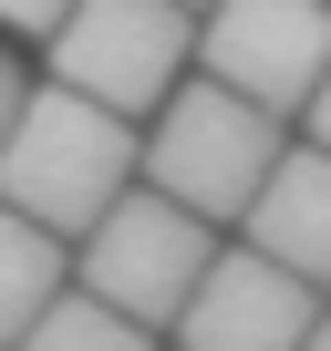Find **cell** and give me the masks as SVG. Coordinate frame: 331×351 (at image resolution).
<instances>
[{
	"label": "cell",
	"instance_id": "obj_6",
	"mask_svg": "<svg viewBox=\"0 0 331 351\" xmlns=\"http://www.w3.org/2000/svg\"><path fill=\"white\" fill-rule=\"evenodd\" d=\"M321 330V279H300V269H279L269 248H218V269H207V289L187 300V320H176V351H300Z\"/></svg>",
	"mask_w": 331,
	"mask_h": 351
},
{
	"label": "cell",
	"instance_id": "obj_9",
	"mask_svg": "<svg viewBox=\"0 0 331 351\" xmlns=\"http://www.w3.org/2000/svg\"><path fill=\"white\" fill-rule=\"evenodd\" d=\"M21 351H155V330H145V320H124L114 300H93V289L73 279V289L32 320V341H21Z\"/></svg>",
	"mask_w": 331,
	"mask_h": 351
},
{
	"label": "cell",
	"instance_id": "obj_14",
	"mask_svg": "<svg viewBox=\"0 0 331 351\" xmlns=\"http://www.w3.org/2000/svg\"><path fill=\"white\" fill-rule=\"evenodd\" d=\"M187 11H207V0H187Z\"/></svg>",
	"mask_w": 331,
	"mask_h": 351
},
{
	"label": "cell",
	"instance_id": "obj_7",
	"mask_svg": "<svg viewBox=\"0 0 331 351\" xmlns=\"http://www.w3.org/2000/svg\"><path fill=\"white\" fill-rule=\"evenodd\" d=\"M238 238L249 248H269L279 269H300V279H321L331 289V145H290L279 155V176L259 186V207L238 217Z\"/></svg>",
	"mask_w": 331,
	"mask_h": 351
},
{
	"label": "cell",
	"instance_id": "obj_12",
	"mask_svg": "<svg viewBox=\"0 0 331 351\" xmlns=\"http://www.w3.org/2000/svg\"><path fill=\"white\" fill-rule=\"evenodd\" d=\"M300 134H310V145H331V83L310 93V114H300Z\"/></svg>",
	"mask_w": 331,
	"mask_h": 351
},
{
	"label": "cell",
	"instance_id": "obj_8",
	"mask_svg": "<svg viewBox=\"0 0 331 351\" xmlns=\"http://www.w3.org/2000/svg\"><path fill=\"white\" fill-rule=\"evenodd\" d=\"M62 289H73V238L42 228V217H21L11 197H0V351H21L32 320H42Z\"/></svg>",
	"mask_w": 331,
	"mask_h": 351
},
{
	"label": "cell",
	"instance_id": "obj_13",
	"mask_svg": "<svg viewBox=\"0 0 331 351\" xmlns=\"http://www.w3.org/2000/svg\"><path fill=\"white\" fill-rule=\"evenodd\" d=\"M300 351H331V310H321V330H310V341H300Z\"/></svg>",
	"mask_w": 331,
	"mask_h": 351
},
{
	"label": "cell",
	"instance_id": "obj_1",
	"mask_svg": "<svg viewBox=\"0 0 331 351\" xmlns=\"http://www.w3.org/2000/svg\"><path fill=\"white\" fill-rule=\"evenodd\" d=\"M124 186H145V134H135V114H114V104L73 93V83L21 93L11 145H0V197H11L21 217H42V228H62L83 248V228Z\"/></svg>",
	"mask_w": 331,
	"mask_h": 351
},
{
	"label": "cell",
	"instance_id": "obj_3",
	"mask_svg": "<svg viewBox=\"0 0 331 351\" xmlns=\"http://www.w3.org/2000/svg\"><path fill=\"white\" fill-rule=\"evenodd\" d=\"M207 269H218V217H197L187 197H166L155 176L124 186L83 228V248H73V279L93 300H114L124 320H145V330H176L187 300L207 289Z\"/></svg>",
	"mask_w": 331,
	"mask_h": 351
},
{
	"label": "cell",
	"instance_id": "obj_5",
	"mask_svg": "<svg viewBox=\"0 0 331 351\" xmlns=\"http://www.w3.org/2000/svg\"><path fill=\"white\" fill-rule=\"evenodd\" d=\"M197 73L238 83L269 114H310V93L331 83V0H207L197 21Z\"/></svg>",
	"mask_w": 331,
	"mask_h": 351
},
{
	"label": "cell",
	"instance_id": "obj_4",
	"mask_svg": "<svg viewBox=\"0 0 331 351\" xmlns=\"http://www.w3.org/2000/svg\"><path fill=\"white\" fill-rule=\"evenodd\" d=\"M197 21L187 0H83V11L52 32V83L114 104V114H166V93H176L197 73Z\"/></svg>",
	"mask_w": 331,
	"mask_h": 351
},
{
	"label": "cell",
	"instance_id": "obj_2",
	"mask_svg": "<svg viewBox=\"0 0 331 351\" xmlns=\"http://www.w3.org/2000/svg\"><path fill=\"white\" fill-rule=\"evenodd\" d=\"M279 155H290V114L249 104L218 73H187L176 93H166V114L145 124V176L166 197H187L197 217H218V228H238L259 207V186L279 176Z\"/></svg>",
	"mask_w": 331,
	"mask_h": 351
},
{
	"label": "cell",
	"instance_id": "obj_11",
	"mask_svg": "<svg viewBox=\"0 0 331 351\" xmlns=\"http://www.w3.org/2000/svg\"><path fill=\"white\" fill-rule=\"evenodd\" d=\"M21 93H32V83H21V62L0 52V145H11V114H21Z\"/></svg>",
	"mask_w": 331,
	"mask_h": 351
},
{
	"label": "cell",
	"instance_id": "obj_10",
	"mask_svg": "<svg viewBox=\"0 0 331 351\" xmlns=\"http://www.w3.org/2000/svg\"><path fill=\"white\" fill-rule=\"evenodd\" d=\"M73 11H83V0H0V32H32V42H52Z\"/></svg>",
	"mask_w": 331,
	"mask_h": 351
}]
</instances>
